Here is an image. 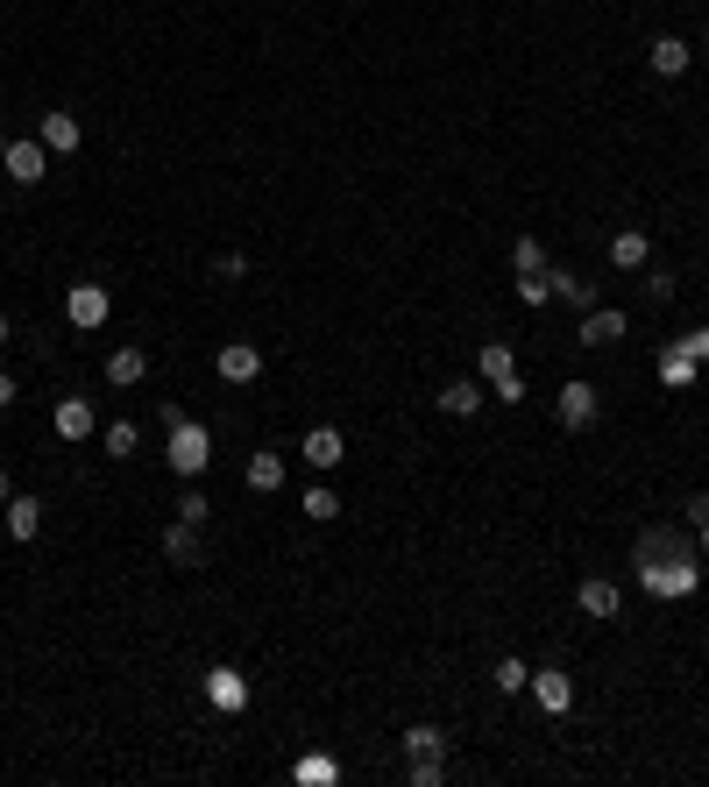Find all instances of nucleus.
Wrapping results in <instances>:
<instances>
[{
  "mask_svg": "<svg viewBox=\"0 0 709 787\" xmlns=\"http://www.w3.org/2000/svg\"><path fill=\"white\" fill-rule=\"evenodd\" d=\"M639 589H645V596H660V603L696 596V589H702L696 554H674V561H645V568H639Z\"/></svg>",
  "mask_w": 709,
  "mask_h": 787,
  "instance_id": "nucleus-2",
  "label": "nucleus"
},
{
  "mask_svg": "<svg viewBox=\"0 0 709 787\" xmlns=\"http://www.w3.org/2000/svg\"><path fill=\"white\" fill-rule=\"evenodd\" d=\"M214 369H220V384H255V376H263V347L255 341H228L214 355Z\"/></svg>",
  "mask_w": 709,
  "mask_h": 787,
  "instance_id": "nucleus-6",
  "label": "nucleus"
},
{
  "mask_svg": "<svg viewBox=\"0 0 709 787\" xmlns=\"http://www.w3.org/2000/svg\"><path fill=\"white\" fill-rule=\"evenodd\" d=\"M142 376H149V355H142V347H114V355H107V384H114V390H135Z\"/></svg>",
  "mask_w": 709,
  "mask_h": 787,
  "instance_id": "nucleus-18",
  "label": "nucleus"
},
{
  "mask_svg": "<svg viewBox=\"0 0 709 787\" xmlns=\"http://www.w3.org/2000/svg\"><path fill=\"white\" fill-rule=\"evenodd\" d=\"M298 461L327 476V468H341V461H348V441H341L334 426H312V433H306V447H298Z\"/></svg>",
  "mask_w": 709,
  "mask_h": 787,
  "instance_id": "nucleus-9",
  "label": "nucleus"
},
{
  "mask_svg": "<svg viewBox=\"0 0 709 787\" xmlns=\"http://www.w3.org/2000/svg\"><path fill=\"white\" fill-rule=\"evenodd\" d=\"M645 255H653L645 227H617V235H610V263L617 270H645Z\"/></svg>",
  "mask_w": 709,
  "mask_h": 787,
  "instance_id": "nucleus-16",
  "label": "nucleus"
},
{
  "mask_svg": "<svg viewBox=\"0 0 709 787\" xmlns=\"http://www.w3.org/2000/svg\"><path fill=\"white\" fill-rule=\"evenodd\" d=\"M625 312H617V306H590V312H582V347H617V341H625Z\"/></svg>",
  "mask_w": 709,
  "mask_h": 787,
  "instance_id": "nucleus-10",
  "label": "nucleus"
},
{
  "mask_svg": "<svg viewBox=\"0 0 709 787\" xmlns=\"http://www.w3.org/2000/svg\"><path fill=\"white\" fill-rule=\"evenodd\" d=\"M553 412H561V426L568 433H590L596 426V412H603V398H596V384H561V404H553Z\"/></svg>",
  "mask_w": 709,
  "mask_h": 787,
  "instance_id": "nucleus-4",
  "label": "nucleus"
},
{
  "mask_svg": "<svg viewBox=\"0 0 709 787\" xmlns=\"http://www.w3.org/2000/svg\"><path fill=\"white\" fill-rule=\"evenodd\" d=\"M0 171H8L14 185H43V171H50V149H43L36 135H14V142H0Z\"/></svg>",
  "mask_w": 709,
  "mask_h": 787,
  "instance_id": "nucleus-3",
  "label": "nucleus"
},
{
  "mask_svg": "<svg viewBox=\"0 0 709 787\" xmlns=\"http://www.w3.org/2000/svg\"><path fill=\"white\" fill-rule=\"evenodd\" d=\"M674 554H696L674 525H653V533H639V547H631V568H645V561H674Z\"/></svg>",
  "mask_w": 709,
  "mask_h": 787,
  "instance_id": "nucleus-12",
  "label": "nucleus"
},
{
  "mask_svg": "<svg viewBox=\"0 0 709 787\" xmlns=\"http://www.w3.org/2000/svg\"><path fill=\"white\" fill-rule=\"evenodd\" d=\"M696 369H702V362H696V355H688V347H682V341H674V347H667V355H660V384H667V390H688V384H696Z\"/></svg>",
  "mask_w": 709,
  "mask_h": 787,
  "instance_id": "nucleus-22",
  "label": "nucleus"
},
{
  "mask_svg": "<svg viewBox=\"0 0 709 787\" xmlns=\"http://www.w3.org/2000/svg\"><path fill=\"white\" fill-rule=\"evenodd\" d=\"M702 50H709V36H702Z\"/></svg>",
  "mask_w": 709,
  "mask_h": 787,
  "instance_id": "nucleus-42",
  "label": "nucleus"
},
{
  "mask_svg": "<svg viewBox=\"0 0 709 787\" xmlns=\"http://www.w3.org/2000/svg\"><path fill=\"white\" fill-rule=\"evenodd\" d=\"M490 390H496V398H504V404H525V376H518V369H511V376H496Z\"/></svg>",
  "mask_w": 709,
  "mask_h": 787,
  "instance_id": "nucleus-34",
  "label": "nucleus"
},
{
  "mask_svg": "<svg viewBox=\"0 0 709 787\" xmlns=\"http://www.w3.org/2000/svg\"><path fill=\"white\" fill-rule=\"evenodd\" d=\"M482 376H490V384H496V376H511V369H518V355H511V341H482Z\"/></svg>",
  "mask_w": 709,
  "mask_h": 787,
  "instance_id": "nucleus-28",
  "label": "nucleus"
},
{
  "mask_svg": "<svg viewBox=\"0 0 709 787\" xmlns=\"http://www.w3.org/2000/svg\"><path fill=\"white\" fill-rule=\"evenodd\" d=\"M0 341H8V312H0Z\"/></svg>",
  "mask_w": 709,
  "mask_h": 787,
  "instance_id": "nucleus-41",
  "label": "nucleus"
},
{
  "mask_svg": "<svg viewBox=\"0 0 709 787\" xmlns=\"http://www.w3.org/2000/svg\"><path fill=\"white\" fill-rule=\"evenodd\" d=\"M575 603H582V617H617V603H625V589H617L610 574H590V582L575 589Z\"/></svg>",
  "mask_w": 709,
  "mask_h": 787,
  "instance_id": "nucleus-14",
  "label": "nucleus"
},
{
  "mask_svg": "<svg viewBox=\"0 0 709 787\" xmlns=\"http://www.w3.org/2000/svg\"><path fill=\"white\" fill-rule=\"evenodd\" d=\"M8 404H14V376H0V412H8Z\"/></svg>",
  "mask_w": 709,
  "mask_h": 787,
  "instance_id": "nucleus-38",
  "label": "nucleus"
},
{
  "mask_svg": "<svg viewBox=\"0 0 709 787\" xmlns=\"http://www.w3.org/2000/svg\"><path fill=\"white\" fill-rule=\"evenodd\" d=\"M674 292H682V277H667V270H653V277H645V298H653V306H667Z\"/></svg>",
  "mask_w": 709,
  "mask_h": 787,
  "instance_id": "nucleus-32",
  "label": "nucleus"
},
{
  "mask_svg": "<svg viewBox=\"0 0 709 787\" xmlns=\"http://www.w3.org/2000/svg\"><path fill=\"white\" fill-rule=\"evenodd\" d=\"M50 426H57V441L79 447V441H93V433H100V419H93V404H85V398H57Z\"/></svg>",
  "mask_w": 709,
  "mask_h": 787,
  "instance_id": "nucleus-8",
  "label": "nucleus"
},
{
  "mask_svg": "<svg viewBox=\"0 0 709 787\" xmlns=\"http://www.w3.org/2000/svg\"><path fill=\"white\" fill-rule=\"evenodd\" d=\"M206 511H214V504H206V497H199V490H185V497H178V518H192V525H199V518H206Z\"/></svg>",
  "mask_w": 709,
  "mask_h": 787,
  "instance_id": "nucleus-35",
  "label": "nucleus"
},
{
  "mask_svg": "<svg viewBox=\"0 0 709 787\" xmlns=\"http://www.w3.org/2000/svg\"><path fill=\"white\" fill-rule=\"evenodd\" d=\"M163 461H171V476H185V482H199L206 476V461H214V433L199 426V419H178L171 433H163Z\"/></svg>",
  "mask_w": 709,
  "mask_h": 787,
  "instance_id": "nucleus-1",
  "label": "nucleus"
},
{
  "mask_svg": "<svg viewBox=\"0 0 709 787\" xmlns=\"http://www.w3.org/2000/svg\"><path fill=\"white\" fill-rule=\"evenodd\" d=\"M441 780H447L441 752H419V760H412V787H441Z\"/></svg>",
  "mask_w": 709,
  "mask_h": 787,
  "instance_id": "nucleus-31",
  "label": "nucleus"
},
{
  "mask_svg": "<svg viewBox=\"0 0 709 787\" xmlns=\"http://www.w3.org/2000/svg\"><path fill=\"white\" fill-rule=\"evenodd\" d=\"M696 547H702V554H709V518H702V525H696Z\"/></svg>",
  "mask_w": 709,
  "mask_h": 787,
  "instance_id": "nucleus-40",
  "label": "nucleus"
},
{
  "mask_svg": "<svg viewBox=\"0 0 709 787\" xmlns=\"http://www.w3.org/2000/svg\"><path fill=\"white\" fill-rule=\"evenodd\" d=\"M298 780H306V787H334V780H341V766L327 760V752H306V760H298Z\"/></svg>",
  "mask_w": 709,
  "mask_h": 787,
  "instance_id": "nucleus-30",
  "label": "nucleus"
},
{
  "mask_svg": "<svg viewBox=\"0 0 709 787\" xmlns=\"http://www.w3.org/2000/svg\"><path fill=\"white\" fill-rule=\"evenodd\" d=\"M511 270H518V277H539V270H547V249H539L533 235H518L511 241Z\"/></svg>",
  "mask_w": 709,
  "mask_h": 787,
  "instance_id": "nucleus-25",
  "label": "nucleus"
},
{
  "mask_svg": "<svg viewBox=\"0 0 709 787\" xmlns=\"http://www.w3.org/2000/svg\"><path fill=\"white\" fill-rule=\"evenodd\" d=\"M533 703L553 709V717H568V709H575V681H568L561 668H539L533 674Z\"/></svg>",
  "mask_w": 709,
  "mask_h": 787,
  "instance_id": "nucleus-13",
  "label": "nucleus"
},
{
  "mask_svg": "<svg viewBox=\"0 0 709 787\" xmlns=\"http://www.w3.org/2000/svg\"><path fill=\"white\" fill-rule=\"evenodd\" d=\"M163 554H171L178 568H199V561H206V554H199V525H192V518H178L171 533H163Z\"/></svg>",
  "mask_w": 709,
  "mask_h": 787,
  "instance_id": "nucleus-19",
  "label": "nucleus"
},
{
  "mask_svg": "<svg viewBox=\"0 0 709 787\" xmlns=\"http://www.w3.org/2000/svg\"><path fill=\"white\" fill-rule=\"evenodd\" d=\"M482 404H490V398H482L476 384H447V390H441V412H447V419H476Z\"/></svg>",
  "mask_w": 709,
  "mask_h": 787,
  "instance_id": "nucleus-23",
  "label": "nucleus"
},
{
  "mask_svg": "<svg viewBox=\"0 0 709 787\" xmlns=\"http://www.w3.org/2000/svg\"><path fill=\"white\" fill-rule=\"evenodd\" d=\"M107 312H114V298L100 292V284H71V292H65V320L85 327V334H93V327H107Z\"/></svg>",
  "mask_w": 709,
  "mask_h": 787,
  "instance_id": "nucleus-5",
  "label": "nucleus"
},
{
  "mask_svg": "<svg viewBox=\"0 0 709 787\" xmlns=\"http://www.w3.org/2000/svg\"><path fill=\"white\" fill-rule=\"evenodd\" d=\"M709 518V490H696V497H688V525H702Z\"/></svg>",
  "mask_w": 709,
  "mask_h": 787,
  "instance_id": "nucleus-37",
  "label": "nucleus"
},
{
  "mask_svg": "<svg viewBox=\"0 0 709 787\" xmlns=\"http://www.w3.org/2000/svg\"><path fill=\"white\" fill-rule=\"evenodd\" d=\"M249 490H255V497H270V490H284V454H277V447H263V454H249Z\"/></svg>",
  "mask_w": 709,
  "mask_h": 787,
  "instance_id": "nucleus-20",
  "label": "nucleus"
},
{
  "mask_svg": "<svg viewBox=\"0 0 709 787\" xmlns=\"http://www.w3.org/2000/svg\"><path fill=\"white\" fill-rule=\"evenodd\" d=\"M100 441H107L114 461H128V454L142 447V433H135V419H114V426H100Z\"/></svg>",
  "mask_w": 709,
  "mask_h": 787,
  "instance_id": "nucleus-24",
  "label": "nucleus"
},
{
  "mask_svg": "<svg viewBox=\"0 0 709 787\" xmlns=\"http://www.w3.org/2000/svg\"><path fill=\"white\" fill-rule=\"evenodd\" d=\"M0 511H8V539H36L43 533V504L36 497H8Z\"/></svg>",
  "mask_w": 709,
  "mask_h": 787,
  "instance_id": "nucleus-21",
  "label": "nucleus"
},
{
  "mask_svg": "<svg viewBox=\"0 0 709 787\" xmlns=\"http://www.w3.org/2000/svg\"><path fill=\"white\" fill-rule=\"evenodd\" d=\"M518 298H525V306H547V298H553L547 270H539V277H518Z\"/></svg>",
  "mask_w": 709,
  "mask_h": 787,
  "instance_id": "nucleus-33",
  "label": "nucleus"
},
{
  "mask_svg": "<svg viewBox=\"0 0 709 787\" xmlns=\"http://www.w3.org/2000/svg\"><path fill=\"white\" fill-rule=\"evenodd\" d=\"M298 511H306L312 525H334L341 518V497L334 490H306V497H298Z\"/></svg>",
  "mask_w": 709,
  "mask_h": 787,
  "instance_id": "nucleus-27",
  "label": "nucleus"
},
{
  "mask_svg": "<svg viewBox=\"0 0 709 787\" xmlns=\"http://www.w3.org/2000/svg\"><path fill=\"white\" fill-rule=\"evenodd\" d=\"M547 284H553V298H561V306H575V312L596 306V284L575 277V270H553V263H547Z\"/></svg>",
  "mask_w": 709,
  "mask_h": 787,
  "instance_id": "nucleus-17",
  "label": "nucleus"
},
{
  "mask_svg": "<svg viewBox=\"0 0 709 787\" xmlns=\"http://www.w3.org/2000/svg\"><path fill=\"white\" fill-rule=\"evenodd\" d=\"M36 142L50 149V157H71V149L85 142V128H79V114H43L36 121Z\"/></svg>",
  "mask_w": 709,
  "mask_h": 787,
  "instance_id": "nucleus-11",
  "label": "nucleus"
},
{
  "mask_svg": "<svg viewBox=\"0 0 709 787\" xmlns=\"http://www.w3.org/2000/svg\"><path fill=\"white\" fill-rule=\"evenodd\" d=\"M419 752H447L441 723H412V731H404V760H419Z\"/></svg>",
  "mask_w": 709,
  "mask_h": 787,
  "instance_id": "nucleus-26",
  "label": "nucleus"
},
{
  "mask_svg": "<svg viewBox=\"0 0 709 787\" xmlns=\"http://www.w3.org/2000/svg\"><path fill=\"white\" fill-rule=\"evenodd\" d=\"M682 347H688L696 362H709V327H688V334H682Z\"/></svg>",
  "mask_w": 709,
  "mask_h": 787,
  "instance_id": "nucleus-36",
  "label": "nucleus"
},
{
  "mask_svg": "<svg viewBox=\"0 0 709 787\" xmlns=\"http://www.w3.org/2000/svg\"><path fill=\"white\" fill-rule=\"evenodd\" d=\"M8 497H14V476H8V468H0V504H8Z\"/></svg>",
  "mask_w": 709,
  "mask_h": 787,
  "instance_id": "nucleus-39",
  "label": "nucleus"
},
{
  "mask_svg": "<svg viewBox=\"0 0 709 787\" xmlns=\"http://www.w3.org/2000/svg\"><path fill=\"white\" fill-rule=\"evenodd\" d=\"M645 65H653L660 79H682V71L696 65V50H688L682 36H653V50H645Z\"/></svg>",
  "mask_w": 709,
  "mask_h": 787,
  "instance_id": "nucleus-15",
  "label": "nucleus"
},
{
  "mask_svg": "<svg viewBox=\"0 0 709 787\" xmlns=\"http://www.w3.org/2000/svg\"><path fill=\"white\" fill-rule=\"evenodd\" d=\"M206 703H214L220 717H241V709H249V681H241V668H214L206 674Z\"/></svg>",
  "mask_w": 709,
  "mask_h": 787,
  "instance_id": "nucleus-7",
  "label": "nucleus"
},
{
  "mask_svg": "<svg viewBox=\"0 0 709 787\" xmlns=\"http://www.w3.org/2000/svg\"><path fill=\"white\" fill-rule=\"evenodd\" d=\"M490 688H496V695H525V688H533V674H525V660H496Z\"/></svg>",
  "mask_w": 709,
  "mask_h": 787,
  "instance_id": "nucleus-29",
  "label": "nucleus"
}]
</instances>
